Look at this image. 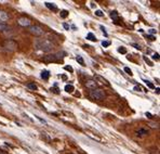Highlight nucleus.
Listing matches in <instances>:
<instances>
[{
  "label": "nucleus",
  "mask_w": 160,
  "mask_h": 154,
  "mask_svg": "<svg viewBox=\"0 0 160 154\" xmlns=\"http://www.w3.org/2000/svg\"><path fill=\"white\" fill-rule=\"evenodd\" d=\"M54 47H55V45L49 39H39L35 43V48L38 50L43 51V52L52 51L54 49Z\"/></svg>",
  "instance_id": "f257e3e1"
},
{
  "label": "nucleus",
  "mask_w": 160,
  "mask_h": 154,
  "mask_svg": "<svg viewBox=\"0 0 160 154\" xmlns=\"http://www.w3.org/2000/svg\"><path fill=\"white\" fill-rule=\"evenodd\" d=\"M65 54L64 52H57V53H53V54H48V55H45L42 58V61L47 62V63H50V62H57L60 61Z\"/></svg>",
  "instance_id": "f03ea898"
},
{
  "label": "nucleus",
  "mask_w": 160,
  "mask_h": 154,
  "mask_svg": "<svg viewBox=\"0 0 160 154\" xmlns=\"http://www.w3.org/2000/svg\"><path fill=\"white\" fill-rule=\"evenodd\" d=\"M105 97H106V93L102 89H94V90H91L90 92V98L93 100H103Z\"/></svg>",
  "instance_id": "7ed1b4c3"
},
{
  "label": "nucleus",
  "mask_w": 160,
  "mask_h": 154,
  "mask_svg": "<svg viewBox=\"0 0 160 154\" xmlns=\"http://www.w3.org/2000/svg\"><path fill=\"white\" fill-rule=\"evenodd\" d=\"M17 47H19L17 43L14 40H12V39H7V40L3 41V48L9 52H14L17 49Z\"/></svg>",
  "instance_id": "20e7f679"
},
{
  "label": "nucleus",
  "mask_w": 160,
  "mask_h": 154,
  "mask_svg": "<svg viewBox=\"0 0 160 154\" xmlns=\"http://www.w3.org/2000/svg\"><path fill=\"white\" fill-rule=\"evenodd\" d=\"M28 31H29L31 34L34 35V36H41V35H43V29H42L40 26H38V25H33V26H29Z\"/></svg>",
  "instance_id": "39448f33"
},
{
  "label": "nucleus",
  "mask_w": 160,
  "mask_h": 154,
  "mask_svg": "<svg viewBox=\"0 0 160 154\" xmlns=\"http://www.w3.org/2000/svg\"><path fill=\"white\" fill-rule=\"evenodd\" d=\"M17 23H19L21 26L26 27V26H29V25H31V20L26 19V18H21V19L17 21Z\"/></svg>",
  "instance_id": "423d86ee"
},
{
  "label": "nucleus",
  "mask_w": 160,
  "mask_h": 154,
  "mask_svg": "<svg viewBox=\"0 0 160 154\" xmlns=\"http://www.w3.org/2000/svg\"><path fill=\"white\" fill-rule=\"evenodd\" d=\"M9 19V15L7 14V12L0 10V23H6Z\"/></svg>",
  "instance_id": "0eeeda50"
},
{
  "label": "nucleus",
  "mask_w": 160,
  "mask_h": 154,
  "mask_svg": "<svg viewBox=\"0 0 160 154\" xmlns=\"http://www.w3.org/2000/svg\"><path fill=\"white\" fill-rule=\"evenodd\" d=\"M86 87L88 89H90V90H94L95 89V87H96V83H95V80H87L86 81Z\"/></svg>",
  "instance_id": "6e6552de"
},
{
  "label": "nucleus",
  "mask_w": 160,
  "mask_h": 154,
  "mask_svg": "<svg viewBox=\"0 0 160 154\" xmlns=\"http://www.w3.org/2000/svg\"><path fill=\"white\" fill-rule=\"evenodd\" d=\"M136 135L138 136V137H144V136H147L148 135V129H146V128H140V129L136 131Z\"/></svg>",
  "instance_id": "1a4fd4ad"
},
{
  "label": "nucleus",
  "mask_w": 160,
  "mask_h": 154,
  "mask_svg": "<svg viewBox=\"0 0 160 154\" xmlns=\"http://www.w3.org/2000/svg\"><path fill=\"white\" fill-rule=\"evenodd\" d=\"M111 18L113 19V21H119V15L117 11H111Z\"/></svg>",
  "instance_id": "9d476101"
},
{
  "label": "nucleus",
  "mask_w": 160,
  "mask_h": 154,
  "mask_svg": "<svg viewBox=\"0 0 160 154\" xmlns=\"http://www.w3.org/2000/svg\"><path fill=\"white\" fill-rule=\"evenodd\" d=\"M8 29H10V27H9L8 24L0 23V32H6V31H8Z\"/></svg>",
  "instance_id": "9b49d317"
},
{
  "label": "nucleus",
  "mask_w": 160,
  "mask_h": 154,
  "mask_svg": "<svg viewBox=\"0 0 160 154\" xmlns=\"http://www.w3.org/2000/svg\"><path fill=\"white\" fill-rule=\"evenodd\" d=\"M95 77H96V79H99V80H101V83H102V84H105L106 86H109V83H108V81H107L106 79L104 78V77L99 76V75H96Z\"/></svg>",
  "instance_id": "f8f14e48"
},
{
  "label": "nucleus",
  "mask_w": 160,
  "mask_h": 154,
  "mask_svg": "<svg viewBox=\"0 0 160 154\" xmlns=\"http://www.w3.org/2000/svg\"><path fill=\"white\" fill-rule=\"evenodd\" d=\"M46 7L47 8H49L50 10H56L57 9L56 4H52V2H46Z\"/></svg>",
  "instance_id": "ddd939ff"
},
{
  "label": "nucleus",
  "mask_w": 160,
  "mask_h": 154,
  "mask_svg": "<svg viewBox=\"0 0 160 154\" xmlns=\"http://www.w3.org/2000/svg\"><path fill=\"white\" fill-rule=\"evenodd\" d=\"M41 77L43 78V79H46V80H48L50 77V73L48 72V71H42L41 72Z\"/></svg>",
  "instance_id": "4468645a"
},
{
  "label": "nucleus",
  "mask_w": 160,
  "mask_h": 154,
  "mask_svg": "<svg viewBox=\"0 0 160 154\" xmlns=\"http://www.w3.org/2000/svg\"><path fill=\"white\" fill-rule=\"evenodd\" d=\"M64 89H65V91H66V92H72V91H74V86L72 85H66L64 87Z\"/></svg>",
  "instance_id": "2eb2a0df"
},
{
  "label": "nucleus",
  "mask_w": 160,
  "mask_h": 154,
  "mask_svg": "<svg viewBox=\"0 0 160 154\" xmlns=\"http://www.w3.org/2000/svg\"><path fill=\"white\" fill-rule=\"evenodd\" d=\"M60 16H61L62 19H66L67 16H68V11L67 10H62L60 12Z\"/></svg>",
  "instance_id": "dca6fc26"
},
{
  "label": "nucleus",
  "mask_w": 160,
  "mask_h": 154,
  "mask_svg": "<svg viewBox=\"0 0 160 154\" xmlns=\"http://www.w3.org/2000/svg\"><path fill=\"white\" fill-rule=\"evenodd\" d=\"M76 60H77V62L79 63L80 65H84V60H83V58H82L81 55H77Z\"/></svg>",
  "instance_id": "f3484780"
},
{
  "label": "nucleus",
  "mask_w": 160,
  "mask_h": 154,
  "mask_svg": "<svg viewBox=\"0 0 160 154\" xmlns=\"http://www.w3.org/2000/svg\"><path fill=\"white\" fill-rule=\"evenodd\" d=\"M87 39H89V40H91V41H96V38L95 36L92 34V33H89L88 35H87Z\"/></svg>",
  "instance_id": "a211bd4d"
},
{
  "label": "nucleus",
  "mask_w": 160,
  "mask_h": 154,
  "mask_svg": "<svg viewBox=\"0 0 160 154\" xmlns=\"http://www.w3.org/2000/svg\"><path fill=\"white\" fill-rule=\"evenodd\" d=\"M27 87L31 90H37V85L34 84V83H29V84H27Z\"/></svg>",
  "instance_id": "6ab92c4d"
},
{
  "label": "nucleus",
  "mask_w": 160,
  "mask_h": 154,
  "mask_svg": "<svg viewBox=\"0 0 160 154\" xmlns=\"http://www.w3.org/2000/svg\"><path fill=\"white\" fill-rule=\"evenodd\" d=\"M102 46L105 47V48H106V47H109L111 46V41H108V40H103V41H102Z\"/></svg>",
  "instance_id": "aec40b11"
},
{
  "label": "nucleus",
  "mask_w": 160,
  "mask_h": 154,
  "mask_svg": "<svg viewBox=\"0 0 160 154\" xmlns=\"http://www.w3.org/2000/svg\"><path fill=\"white\" fill-rule=\"evenodd\" d=\"M118 52H120V53H123V54H126V53H127V49L125 48V47H120V48H118Z\"/></svg>",
  "instance_id": "412c9836"
},
{
  "label": "nucleus",
  "mask_w": 160,
  "mask_h": 154,
  "mask_svg": "<svg viewBox=\"0 0 160 154\" xmlns=\"http://www.w3.org/2000/svg\"><path fill=\"white\" fill-rule=\"evenodd\" d=\"M125 72H126L128 75H130V76H132V75H133V73H132L131 69H129V67H125Z\"/></svg>",
  "instance_id": "4be33fe9"
},
{
  "label": "nucleus",
  "mask_w": 160,
  "mask_h": 154,
  "mask_svg": "<svg viewBox=\"0 0 160 154\" xmlns=\"http://www.w3.org/2000/svg\"><path fill=\"white\" fill-rule=\"evenodd\" d=\"M143 59H144V61L146 62V63H147V64H148L149 66H152V65H154V64H152V62H150V61L148 60V58H147V57H145V55H144V57H143Z\"/></svg>",
  "instance_id": "5701e85b"
},
{
  "label": "nucleus",
  "mask_w": 160,
  "mask_h": 154,
  "mask_svg": "<svg viewBox=\"0 0 160 154\" xmlns=\"http://www.w3.org/2000/svg\"><path fill=\"white\" fill-rule=\"evenodd\" d=\"M145 83H146V85H147V87H149L150 89H154V88H155V86L152 85V83H150L149 80H145Z\"/></svg>",
  "instance_id": "b1692460"
},
{
  "label": "nucleus",
  "mask_w": 160,
  "mask_h": 154,
  "mask_svg": "<svg viewBox=\"0 0 160 154\" xmlns=\"http://www.w3.org/2000/svg\"><path fill=\"white\" fill-rule=\"evenodd\" d=\"M64 69H65V71H68V72H70V73H72V72H74V69H72L70 65H66Z\"/></svg>",
  "instance_id": "393cba45"
},
{
  "label": "nucleus",
  "mask_w": 160,
  "mask_h": 154,
  "mask_svg": "<svg viewBox=\"0 0 160 154\" xmlns=\"http://www.w3.org/2000/svg\"><path fill=\"white\" fill-rule=\"evenodd\" d=\"M95 15H97V16H104V12L101 11V10H96V11H95Z\"/></svg>",
  "instance_id": "a878e982"
},
{
  "label": "nucleus",
  "mask_w": 160,
  "mask_h": 154,
  "mask_svg": "<svg viewBox=\"0 0 160 154\" xmlns=\"http://www.w3.org/2000/svg\"><path fill=\"white\" fill-rule=\"evenodd\" d=\"M152 60H156V61H158V60H159V54H158V53L156 52V53L152 54Z\"/></svg>",
  "instance_id": "bb28decb"
},
{
  "label": "nucleus",
  "mask_w": 160,
  "mask_h": 154,
  "mask_svg": "<svg viewBox=\"0 0 160 154\" xmlns=\"http://www.w3.org/2000/svg\"><path fill=\"white\" fill-rule=\"evenodd\" d=\"M35 116H36V118H38V120H40V122H41L42 124H47V120H45L43 118H41V117H39L38 115H35Z\"/></svg>",
  "instance_id": "cd10ccee"
},
{
  "label": "nucleus",
  "mask_w": 160,
  "mask_h": 154,
  "mask_svg": "<svg viewBox=\"0 0 160 154\" xmlns=\"http://www.w3.org/2000/svg\"><path fill=\"white\" fill-rule=\"evenodd\" d=\"M63 26H64V28L66 31H69V29H70V26H69L67 23H63Z\"/></svg>",
  "instance_id": "c85d7f7f"
},
{
  "label": "nucleus",
  "mask_w": 160,
  "mask_h": 154,
  "mask_svg": "<svg viewBox=\"0 0 160 154\" xmlns=\"http://www.w3.org/2000/svg\"><path fill=\"white\" fill-rule=\"evenodd\" d=\"M147 38H148L149 40H152V41H155V40H156V37H155V36H152V35H148Z\"/></svg>",
  "instance_id": "c756f323"
},
{
  "label": "nucleus",
  "mask_w": 160,
  "mask_h": 154,
  "mask_svg": "<svg viewBox=\"0 0 160 154\" xmlns=\"http://www.w3.org/2000/svg\"><path fill=\"white\" fill-rule=\"evenodd\" d=\"M134 90H135V91H142V87L141 86H135V87H134Z\"/></svg>",
  "instance_id": "7c9ffc66"
},
{
  "label": "nucleus",
  "mask_w": 160,
  "mask_h": 154,
  "mask_svg": "<svg viewBox=\"0 0 160 154\" xmlns=\"http://www.w3.org/2000/svg\"><path fill=\"white\" fill-rule=\"evenodd\" d=\"M157 32H156V29H154V28H150V29H149V34H152V36L154 34H156Z\"/></svg>",
  "instance_id": "2f4dec72"
},
{
  "label": "nucleus",
  "mask_w": 160,
  "mask_h": 154,
  "mask_svg": "<svg viewBox=\"0 0 160 154\" xmlns=\"http://www.w3.org/2000/svg\"><path fill=\"white\" fill-rule=\"evenodd\" d=\"M132 46H133L134 48L138 49V50H141V46H140V45H136V43H132Z\"/></svg>",
  "instance_id": "473e14b6"
},
{
  "label": "nucleus",
  "mask_w": 160,
  "mask_h": 154,
  "mask_svg": "<svg viewBox=\"0 0 160 154\" xmlns=\"http://www.w3.org/2000/svg\"><path fill=\"white\" fill-rule=\"evenodd\" d=\"M101 29H102V32L104 33V35H105V36H107V33H106V31H105V28H104V26H101Z\"/></svg>",
  "instance_id": "72a5a7b5"
},
{
  "label": "nucleus",
  "mask_w": 160,
  "mask_h": 154,
  "mask_svg": "<svg viewBox=\"0 0 160 154\" xmlns=\"http://www.w3.org/2000/svg\"><path fill=\"white\" fill-rule=\"evenodd\" d=\"M145 115L147 116V117H148V118H152V114H150V113H147V112H146V114H145Z\"/></svg>",
  "instance_id": "f704fd0d"
},
{
  "label": "nucleus",
  "mask_w": 160,
  "mask_h": 154,
  "mask_svg": "<svg viewBox=\"0 0 160 154\" xmlns=\"http://www.w3.org/2000/svg\"><path fill=\"white\" fill-rule=\"evenodd\" d=\"M0 154H4V153H2V152H0Z\"/></svg>",
  "instance_id": "c9c22d12"
}]
</instances>
